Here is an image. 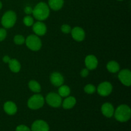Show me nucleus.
I'll list each match as a JSON object with an SVG mask.
<instances>
[{
	"label": "nucleus",
	"instance_id": "27",
	"mask_svg": "<svg viewBox=\"0 0 131 131\" xmlns=\"http://www.w3.org/2000/svg\"><path fill=\"white\" fill-rule=\"evenodd\" d=\"M15 131H31L28 127L24 125H20L17 127Z\"/></svg>",
	"mask_w": 131,
	"mask_h": 131
},
{
	"label": "nucleus",
	"instance_id": "31",
	"mask_svg": "<svg viewBox=\"0 0 131 131\" xmlns=\"http://www.w3.org/2000/svg\"><path fill=\"white\" fill-rule=\"evenodd\" d=\"M2 6H3L2 3H1V1H0V10H1V9L2 8Z\"/></svg>",
	"mask_w": 131,
	"mask_h": 131
},
{
	"label": "nucleus",
	"instance_id": "22",
	"mask_svg": "<svg viewBox=\"0 0 131 131\" xmlns=\"http://www.w3.org/2000/svg\"><path fill=\"white\" fill-rule=\"evenodd\" d=\"M23 23L25 24L26 26L29 27L33 26V24H34V19L31 16H30L29 15H27L26 16H25L23 19Z\"/></svg>",
	"mask_w": 131,
	"mask_h": 131
},
{
	"label": "nucleus",
	"instance_id": "23",
	"mask_svg": "<svg viewBox=\"0 0 131 131\" xmlns=\"http://www.w3.org/2000/svg\"><path fill=\"white\" fill-rule=\"evenodd\" d=\"M25 38L21 35H17L14 38V42L17 45H23L25 43Z\"/></svg>",
	"mask_w": 131,
	"mask_h": 131
},
{
	"label": "nucleus",
	"instance_id": "25",
	"mask_svg": "<svg viewBox=\"0 0 131 131\" xmlns=\"http://www.w3.org/2000/svg\"><path fill=\"white\" fill-rule=\"evenodd\" d=\"M71 27L69 24H63L61 27V31L65 34H68L71 31Z\"/></svg>",
	"mask_w": 131,
	"mask_h": 131
},
{
	"label": "nucleus",
	"instance_id": "29",
	"mask_svg": "<svg viewBox=\"0 0 131 131\" xmlns=\"http://www.w3.org/2000/svg\"><path fill=\"white\" fill-rule=\"evenodd\" d=\"M33 8H32L31 6H27L24 8V12L27 15H30V14H32V13H33Z\"/></svg>",
	"mask_w": 131,
	"mask_h": 131
},
{
	"label": "nucleus",
	"instance_id": "10",
	"mask_svg": "<svg viewBox=\"0 0 131 131\" xmlns=\"http://www.w3.org/2000/svg\"><path fill=\"white\" fill-rule=\"evenodd\" d=\"M72 35V37L78 42H81L85 38V32L84 29L80 27H75L73 29H71L70 31Z\"/></svg>",
	"mask_w": 131,
	"mask_h": 131
},
{
	"label": "nucleus",
	"instance_id": "7",
	"mask_svg": "<svg viewBox=\"0 0 131 131\" xmlns=\"http://www.w3.org/2000/svg\"><path fill=\"white\" fill-rule=\"evenodd\" d=\"M113 90V86L110 82L104 81L99 84L97 91L99 94L102 97H106L111 94Z\"/></svg>",
	"mask_w": 131,
	"mask_h": 131
},
{
	"label": "nucleus",
	"instance_id": "12",
	"mask_svg": "<svg viewBox=\"0 0 131 131\" xmlns=\"http://www.w3.org/2000/svg\"><path fill=\"white\" fill-rule=\"evenodd\" d=\"M31 131H49V127L45 121L38 120L32 124Z\"/></svg>",
	"mask_w": 131,
	"mask_h": 131
},
{
	"label": "nucleus",
	"instance_id": "21",
	"mask_svg": "<svg viewBox=\"0 0 131 131\" xmlns=\"http://www.w3.org/2000/svg\"><path fill=\"white\" fill-rule=\"evenodd\" d=\"M59 87L60 88L58 89V94L60 97H67L69 96L70 93V89L68 86L62 84V85Z\"/></svg>",
	"mask_w": 131,
	"mask_h": 131
},
{
	"label": "nucleus",
	"instance_id": "32",
	"mask_svg": "<svg viewBox=\"0 0 131 131\" xmlns=\"http://www.w3.org/2000/svg\"><path fill=\"white\" fill-rule=\"evenodd\" d=\"M118 1H123V0H118Z\"/></svg>",
	"mask_w": 131,
	"mask_h": 131
},
{
	"label": "nucleus",
	"instance_id": "9",
	"mask_svg": "<svg viewBox=\"0 0 131 131\" xmlns=\"http://www.w3.org/2000/svg\"><path fill=\"white\" fill-rule=\"evenodd\" d=\"M84 63H85L86 69H88L89 70H94L97 67L99 61L95 56L93 54H90L85 58Z\"/></svg>",
	"mask_w": 131,
	"mask_h": 131
},
{
	"label": "nucleus",
	"instance_id": "16",
	"mask_svg": "<svg viewBox=\"0 0 131 131\" xmlns=\"http://www.w3.org/2000/svg\"><path fill=\"white\" fill-rule=\"evenodd\" d=\"M63 107L65 110H69L75 106L76 104V99L75 97H71V96H68L66 97L65 100L62 102Z\"/></svg>",
	"mask_w": 131,
	"mask_h": 131
},
{
	"label": "nucleus",
	"instance_id": "24",
	"mask_svg": "<svg viewBox=\"0 0 131 131\" xmlns=\"http://www.w3.org/2000/svg\"><path fill=\"white\" fill-rule=\"evenodd\" d=\"M84 92L88 94H92V93H95L96 91V88L93 84H88L85 86L84 88Z\"/></svg>",
	"mask_w": 131,
	"mask_h": 131
},
{
	"label": "nucleus",
	"instance_id": "3",
	"mask_svg": "<svg viewBox=\"0 0 131 131\" xmlns=\"http://www.w3.org/2000/svg\"><path fill=\"white\" fill-rule=\"evenodd\" d=\"M17 20L16 14L14 11H7L1 18V24L5 28H11L15 25Z\"/></svg>",
	"mask_w": 131,
	"mask_h": 131
},
{
	"label": "nucleus",
	"instance_id": "14",
	"mask_svg": "<svg viewBox=\"0 0 131 131\" xmlns=\"http://www.w3.org/2000/svg\"><path fill=\"white\" fill-rule=\"evenodd\" d=\"M101 111L104 116L107 118H111L114 115L115 109L111 103L106 102L101 107Z\"/></svg>",
	"mask_w": 131,
	"mask_h": 131
},
{
	"label": "nucleus",
	"instance_id": "4",
	"mask_svg": "<svg viewBox=\"0 0 131 131\" xmlns=\"http://www.w3.org/2000/svg\"><path fill=\"white\" fill-rule=\"evenodd\" d=\"M45 102L44 98L40 94H35L32 95L28 99L27 105L31 110H38L43 106Z\"/></svg>",
	"mask_w": 131,
	"mask_h": 131
},
{
	"label": "nucleus",
	"instance_id": "18",
	"mask_svg": "<svg viewBox=\"0 0 131 131\" xmlns=\"http://www.w3.org/2000/svg\"><path fill=\"white\" fill-rule=\"evenodd\" d=\"M8 66L10 70L14 73L19 72L21 68L20 63L16 59H11L8 63Z\"/></svg>",
	"mask_w": 131,
	"mask_h": 131
},
{
	"label": "nucleus",
	"instance_id": "17",
	"mask_svg": "<svg viewBox=\"0 0 131 131\" xmlns=\"http://www.w3.org/2000/svg\"><path fill=\"white\" fill-rule=\"evenodd\" d=\"M64 0H49L48 6L52 10L58 11L63 7Z\"/></svg>",
	"mask_w": 131,
	"mask_h": 131
},
{
	"label": "nucleus",
	"instance_id": "5",
	"mask_svg": "<svg viewBox=\"0 0 131 131\" xmlns=\"http://www.w3.org/2000/svg\"><path fill=\"white\" fill-rule=\"evenodd\" d=\"M27 47L33 51H38L42 47V42L38 36L36 35H31L25 40Z\"/></svg>",
	"mask_w": 131,
	"mask_h": 131
},
{
	"label": "nucleus",
	"instance_id": "6",
	"mask_svg": "<svg viewBox=\"0 0 131 131\" xmlns=\"http://www.w3.org/2000/svg\"><path fill=\"white\" fill-rule=\"evenodd\" d=\"M46 101L50 106L52 107H58L61 106L62 103L61 97L59 95L58 93H48L46 97Z\"/></svg>",
	"mask_w": 131,
	"mask_h": 131
},
{
	"label": "nucleus",
	"instance_id": "13",
	"mask_svg": "<svg viewBox=\"0 0 131 131\" xmlns=\"http://www.w3.org/2000/svg\"><path fill=\"white\" fill-rule=\"evenodd\" d=\"M50 81L54 86L59 87L63 84L64 78L60 73L55 72L51 74L50 76Z\"/></svg>",
	"mask_w": 131,
	"mask_h": 131
},
{
	"label": "nucleus",
	"instance_id": "20",
	"mask_svg": "<svg viewBox=\"0 0 131 131\" xmlns=\"http://www.w3.org/2000/svg\"><path fill=\"white\" fill-rule=\"evenodd\" d=\"M28 87L29 89L35 93H39L41 91V86L37 81L31 80L28 83Z\"/></svg>",
	"mask_w": 131,
	"mask_h": 131
},
{
	"label": "nucleus",
	"instance_id": "11",
	"mask_svg": "<svg viewBox=\"0 0 131 131\" xmlns=\"http://www.w3.org/2000/svg\"><path fill=\"white\" fill-rule=\"evenodd\" d=\"M33 31L37 36H43L47 32V27L42 21H38L33 24Z\"/></svg>",
	"mask_w": 131,
	"mask_h": 131
},
{
	"label": "nucleus",
	"instance_id": "1",
	"mask_svg": "<svg viewBox=\"0 0 131 131\" xmlns=\"http://www.w3.org/2000/svg\"><path fill=\"white\" fill-rule=\"evenodd\" d=\"M50 9L48 5L43 2L37 4L33 9V14L34 18L38 21H42L48 18L49 16Z\"/></svg>",
	"mask_w": 131,
	"mask_h": 131
},
{
	"label": "nucleus",
	"instance_id": "15",
	"mask_svg": "<svg viewBox=\"0 0 131 131\" xmlns=\"http://www.w3.org/2000/svg\"><path fill=\"white\" fill-rule=\"evenodd\" d=\"M4 111L9 115H14L17 111V107L16 104L12 101H7L4 104Z\"/></svg>",
	"mask_w": 131,
	"mask_h": 131
},
{
	"label": "nucleus",
	"instance_id": "30",
	"mask_svg": "<svg viewBox=\"0 0 131 131\" xmlns=\"http://www.w3.org/2000/svg\"><path fill=\"white\" fill-rule=\"evenodd\" d=\"M10 60H11V58H10L8 56H7V55L4 56L3 58V61L5 63H8L9 61H10Z\"/></svg>",
	"mask_w": 131,
	"mask_h": 131
},
{
	"label": "nucleus",
	"instance_id": "26",
	"mask_svg": "<svg viewBox=\"0 0 131 131\" xmlns=\"http://www.w3.org/2000/svg\"><path fill=\"white\" fill-rule=\"evenodd\" d=\"M7 32L5 28H0V42L3 41L6 37Z\"/></svg>",
	"mask_w": 131,
	"mask_h": 131
},
{
	"label": "nucleus",
	"instance_id": "28",
	"mask_svg": "<svg viewBox=\"0 0 131 131\" xmlns=\"http://www.w3.org/2000/svg\"><path fill=\"white\" fill-rule=\"evenodd\" d=\"M89 74V70L88 69H83L81 71V75L83 78H86Z\"/></svg>",
	"mask_w": 131,
	"mask_h": 131
},
{
	"label": "nucleus",
	"instance_id": "19",
	"mask_svg": "<svg viewBox=\"0 0 131 131\" xmlns=\"http://www.w3.org/2000/svg\"><path fill=\"white\" fill-rule=\"evenodd\" d=\"M107 70L111 73H116L120 71V65L115 61H110L106 65Z\"/></svg>",
	"mask_w": 131,
	"mask_h": 131
},
{
	"label": "nucleus",
	"instance_id": "2",
	"mask_svg": "<svg viewBox=\"0 0 131 131\" xmlns=\"http://www.w3.org/2000/svg\"><path fill=\"white\" fill-rule=\"evenodd\" d=\"M114 115L116 120L120 122H125L130 119L131 110L129 106L125 104H122L116 108Z\"/></svg>",
	"mask_w": 131,
	"mask_h": 131
},
{
	"label": "nucleus",
	"instance_id": "8",
	"mask_svg": "<svg viewBox=\"0 0 131 131\" xmlns=\"http://www.w3.org/2000/svg\"><path fill=\"white\" fill-rule=\"evenodd\" d=\"M118 79L124 85L130 86L131 84V72L129 69H123L119 72Z\"/></svg>",
	"mask_w": 131,
	"mask_h": 131
}]
</instances>
